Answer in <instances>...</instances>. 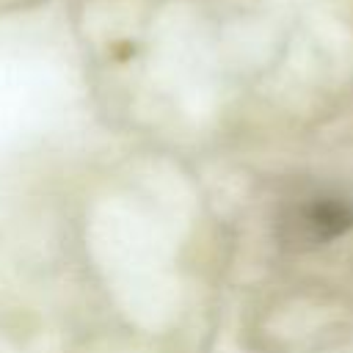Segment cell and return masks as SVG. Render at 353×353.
Wrapping results in <instances>:
<instances>
[{
    "label": "cell",
    "mask_w": 353,
    "mask_h": 353,
    "mask_svg": "<svg viewBox=\"0 0 353 353\" xmlns=\"http://www.w3.org/2000/svg\"><path fill=\"white\" fill-rule=\"evenodd\" d=\"M353 229V196L334 185H301L281 199L276 240L287 251H312Z\"/></svg>",
    "instance_id": "obj_1"
}]
</instances>
